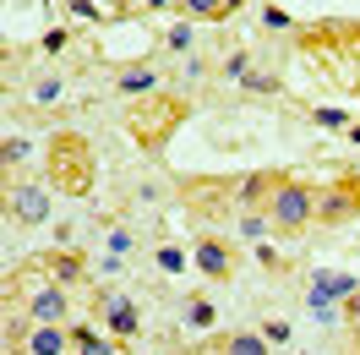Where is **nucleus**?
<instances>
[{
    "label": "nucleus",
    "instance_id": "f257e3e1",
    "mask_svg": "<svg viewBox=\"0 0 360 355\" xmlns=\"http://www.w3.org/2000/svg\"><path fill=\"white\" fill-rule=\"evenodd\" d=\"M49 180L60 192H71V197H82L93 186V148L77 132H55V142H49Z\"/></svg>",
    "mask_w": 360,
    "mask_h": 355
},
{
    "label": "nucleus",
    "instance_id": "f03ea898",
    "mask_svg": "<svg viewBox=\"0 0 360 355\" xmlns=\"http://www.w3.org/2000/svg\"><path fill=\"white\" fill-rule=\"evenodd\" d=\"M262 213H268V224L278 230V235H306V230L316 224V192L306 186V180H290V175H284Z\"/></svg>",
    "mask_w": 360,
    "mask_h": 355
},
{
    "label": "nucleus",
    "instance_id": "7ed1b4c3",
    "mask_svg": "<svg viewBox=\"0 0 360 355\" xmlns=\"http://www.w3.org/2000/svg\"><path fill=\"white\" fill-rule=\"evenodd\" d=\"M11 306L22 311L27 323H60V328H71V289L55 285V279L22 285V295H11Z\"/></svg>",
    "mask_w": 360,
    "mask_h": 355
},
{
    "label": "nucleus",
    "instance_id": "20e7f679",
    "mask_svg": "<svg viewBox=\"0 0 360 355\" xmlns=\"http://www.w3.org/2000/svg\"><path fill=\"white\" fill-rule=\"evenodd\" d=\"M6 213H11V224H22V230H39V224H49V192L39 180H11Z\"/></svg>",
    "mask_w": 360,
    "mask_h": 355
},
{
    "label": "nucleus",
    "instance_id": "39448f33",
    "mask_svg": "<svg viewBox=\"0 0 360 355\" xmlns=\"http://www.w3.org/2000/svg\"><path fill=\"white\" fill-rule=\"evenodd\" d=\"M33 268L44 273V279H55V285H66V289H82L88 285V263L71 251V246H55V251H39L33 257Z\"/></svg>",
    "mask_w": 360,
    "mask_h": 355
},
{
    "label": "nucleus",
    "instance_id": "423d86ee",
    "mask_svg": "<svg viewBox=\"0 0 360 355\" xmlns=\"http://www.w3.org/2000/svg\"><path fill=\"white\" fill-rule=\"evenodd\" d=\"M191 263H197V273H202V279H229V273H235V246L219 241V235H197Z\"/></svg>",
    "mask_w": 360,
    "mask_h": 355
},
{
    "label": "nucleus",
    "instance_id": "0eeeda50",
    "mask_svg": "<svg viewBox=\"0 0 360 355\" xmlns=\"http://www.w3.org/2000/svg\"><path fill=\"white\" fill-rule=\"evenodd\" d=\"M360 213V186H349V180H338V186H328V192H316V224H344Z\"/></svg>",
    "mask_w": 360,
    "mask_h": 355
},
{
    "label": "nucleus",
    "instance_id": "6e6552de",
    "mask_svg": "<svg viewBox=\"0 0 360 355\" xmlns=\"http://www.w3.org/2000/svg\"><path fill=\"white\" fill-rule=\"evenodd\" d=\"M22 350L27 355H71L77 339H71V328H60V323H27Z\"/></svg>",
    "mask_w": 360,
    "mask_h": 355
},
{
    "label": "nucleus",
    "instance_id": "1a4fd4ad",
    "mask_svg": "<svg viewBox=\"0 0 360 355\" xmlns=\"http://www.w3.org/2000/svg\"><path fill=\"white\" fill-rule=\"evenodd\" d=\"M278 170H262V175H251L246 186H240V208H251V213H262V208H268V197L273 192H278Z\"/></svg>",
    "mask_w": 360,
    "mask_h": 355
},
{
    "label": "nucleus",
    "instance_id": "9d476101",
    "mask_svg": "<svg viewBox=\"0 0 360 355\" xmlns=\"http://www.w3.org/2000/svg\"><path fill=\"white\" fill-rule=\"evenodd\" d=\"M104 323H110L115 339H131L136 333V306L126 301V295H104Z\"/></svg>",
    "mask_w": 360,
    "mask_h": 355
},
{
    "label": "nucleus",
    "instance_id": "9b49d317",
    "mask_svg": "<svg viewBox=\"0 0 360 355\" xmlns=\"http://www.w3.org/2000/svg\"><path fill=\"white\" fill-rule=\"evenodd\" d=\"M158 88V71L142 61V66H126V71H115V93H131V99H142V93H153Z\"/></svg>",
    "mask_w": 360,
    "mask_h": 355
},
{
    "label": "nucleus",
    "instance_id": "f8f14e48",
    "mask_svg": "<svg viewBox=\"0 0 360 355\" xmlns=\"http://www.w3.org/2000/svg\"><path fill=\"white\" fill-rule=\"evenodd\" d=\"M0 164H6V175L17 180V170H22V164H27V137L6 132V142H0Z\"/></svg>",
    "mask_w": 360,
    "mask_h": 355
},
{
    "label": "nucleus",
    "instance_id": "ddd939ff",
    "mask_svg": "<svg viewBox=\"0 0 360 355\" xmlns=\"http://www.w3.org/2000/svg\"><path fill=\"white\" fill-rule=\"evenodd\" d=\"M224 355H268V339L251 333V328H240V333H229V339H224Z\"/></svg>",
    "mask_w": 360,
    "mask_h": 355
},
{
    "label": "nucleus",
    "instance_id": "4468645a",
    "mask_svg": "<svg viewBox=\"0 0 360 355\" xmlns=\"http://www.w3.org/2000/svg\"><path fill=\"white\" fill-rule=\"evenodd\" d=\"M71 339H77L71 355H115V339H104V333H93V328H71Z\"/></svg>",
    "mask_w": 360,
    "mask_h": 355
},
{
    "label": "nucleus",
    "instance_id": "2eb2a0df",
    "mask_svg": "<svg viewBox=\"0 0 360 355\" xmlns=\"http://www.w3.org/2000/svg\"><path fill=\"white\" fill-rule=\"evenodd\" d=\"M213 317H219V306H213V301H197V295L186 301V323H191V328H213Z\"/></svg>",
    "mask_w": 360,
    "mask_h": 355
},
{
    "label": "nucleus",
    "instance_id": "dca6fc26",
    "mask_svg": "<svg viewBox=\"0 0 360 355\" xmlns=\"http://www.w3.org/2000/svg\"><path fill=\"white\" fill-rule=\"evenodd\" d=\"M60 93H66V82H60V77H39V82H33V104H55Z\"/></svg>",
    "mask_w": 360,
    "mask_h": 355
},
{
    "label": "nucleus",
    "instance_id": "f3484780",
    "mask_svg": "<svg viewBox=\"0 0 360 355\" xmlns=\"http://www.w3.org/2000/svg\"><path fill=\"white\" fill-rule=\"evenodd\" d=\"M191 17H207V23H219V11H224V0H180Z\"/></svg>",
    "mask_w": 360,
    "mask_h": 355
},
{
    "label": "nucleus",
    "instance_id": "a211bd4d",
    "mask_svg": "<svg viewBox=\"0 0 360 355\" xmlns=\"http://www.w3.org/2000/svg\"><path fill=\"white\" fill-rule=\"evenodd\" d=\"M246 66H251V61H246V49H240V55H229V61H224V77H246Z\"/></svg>",
    "mask_w": 360,
    "mask_h": 355
},
{
    "label": "nucleus",
    "instance_id": "6ab92c4d",
    "mask_svg": "<svg viewBox=\"0 0 360 355\" xmlns=\"http://www.w3.org/2000/svg\"><path fill=\"white\" fill-rule=\"evenodd\" d=\"M262 339H268V344H284V339H290V328H284V323H268V328H262Z\"/></svg>",
    "mask_w": 360,
    "mask_h": 355
},
{
    "label": "nucleus",
    "instance_id": "aec40b11",
    "mask_svg": "<svg viewBox=\"0 0 360 355\" xmlns=\"http://www.w3.org/2000/svg\"><path fill=\"white\" fill-rule=\"evenodd\" d=\"M344 317H349V328L360 323V289H355V295H344Z\"/></svg>",
    "mask_w": 360,
    "mask_h": 355
},
{
    "label": "nucleus",
    "instance_id": "412c9836",
    "mask_svg": "<svg viewBox=\"0 0 360 355\" xmlns=\"http://www.w3.org/2000/svg\"><path fill=\"white\" fill-rule=\"evenodd\" d=\"M349 355H360V323L349 328Z\"/></svg>",
    "mask_w": 360,
    "mask_h": 355
},
{
    "label": "nucleus",
    "instance_id": "4be33fe9",
    "mask_svg": "<svg viewBox=\"0 0 360 355\" xmlns=\"http://www.w3.org/2000/svg\"><path fill=\"white\" fill-rule=\"evenodd\" d=\"M235 6H246V0H224V11H219V23H224V17L235 11Z\"/></svg>",
    "mask_w": 360,
    "mask_h": 355
},
{
    "label": "nucleus",
    "instance_id": "5701e85b",
    "mask_svg": "<svg viewBox=\"0 0 360 355\" xmlns=\"http://www.w3.org/2000/svg\"><path fill=\"white\" fill-rule=\"evenodd\" d=\"M6 355H27V350H17V344H6Z\"/></svg>",
    "mask_w": 360,
    "mask_h": 355
}]
</instances>
